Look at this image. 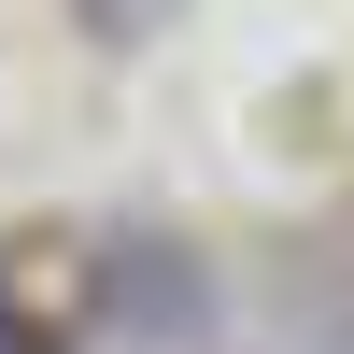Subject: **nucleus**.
Returning a JSON list of instances; mask_svg holds the SVG:
<instances>
[{"label": "nucleus", "instance_id": "obj_1", "mask_svg": "<svg viewBox=\"0 0 354 354\" xmlns=\"http://www.w3.org/2000/svg\"><path fill=\"white\" fill-rule=\"evenodd\" d=\"M113 312H128L142 340H185L198 312H213V283H198L170 241H128V255H113Z\"/></svg>", "mask_w": 354, "mask_h": 354}]
</instances>
